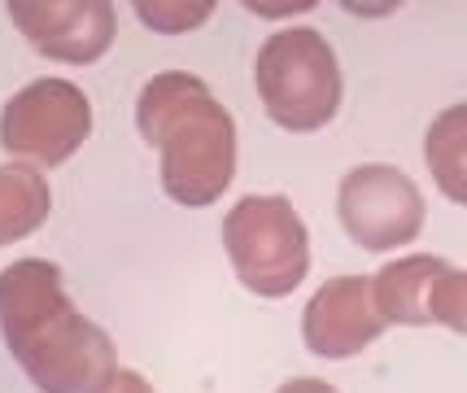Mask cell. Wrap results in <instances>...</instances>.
<instances>
[{"instance_id": "6da1fadb", "label": "cell", "mask_w": 467, "mask_h": 393, "mask_svg": "<svg viewBox=\"0 0 467 393\" xmlns=\"http://www.w3.org/2000/svg\"><path fill=\"white\" fill-rule=\"evenodd\" d=\"M0 341L40 393H105L119 376L109 332L70 302L48 258H18L0 271Z\"/></svg>"}, {"instance_id": "7a4b0ae2", "label": "cell", "mask_w": 467, "mask_h": 393, "mask_svg": "<svg viewBox=\"0 0 467 393\" xmlns=\"http://www.w3.org/2000/svg\"><path fill=\"white\" fill-rule=\"evenodd\" d=\"M136 127L162 158V192L175 206H214L236 175V123L227 105L188 70H166L140 88Z\"/></svg>"}, {"instance_id": "3957f363", "label": "cell", "mask_w": 467, "mask_h": 393, "mask_svg": "<svg viewBox=\"0 0 467 393\" xmlns=\"http://www.w3.org/2000/svg\"><path fill=\"white\" fill-rule=\"evenodd\" d=\"M258 101L285 131H324L341 109V66L332 44L310 26L275 31L254 62Z\"/></svg>"}, {"instance_id": "277c9868", "label": "cell", "mask_w": 467, "mask_h": 393, "mask_svg": "<svg viewBox=\"0 0 467 393\" xmlns=\"http://www.w3.org/2000/svg\"><path fill=\"white\" fill-rule=\"evenodd\" d=\"M223 249L232 271L258 297H288L310 271V232L288 197H244L227 210Z\"/></svg>"}, {"instance_id": "5b68a950", "label": "cell", "mask_w": 467, "mask_h": 393, "mask_svg": "<svg viewBox=\"0 0 467 393\" xmlns=\"http://www.w3.org/2000/svg\"><path fill=\"white\" fill-rule=\"evenodd\" d=\"M92 136V101L66 79H36L0 109V149L36 166H61Z\"/></svg>"}, {"instance_id": "8992f818", "label": "cell", "mask_w": 467, "mask_h": 393, "mask_svg": "<svg viewBox=\"0 0 467 393\" xmlns=\"http://www.w3.org/2000/svg\"><path fill=\"white\" fill-rule=\"evenodd\" d=\"M337 214L341 228L367 253L410 245L424 228V197L407 171L385 162L354 166L337 188Z\"/></svg>"}, {"instance_id": "52a82bcc", "label": "cell", "mask_w": 467, "mask_h": 393, "mask_svg": "<svg viewBox=\"0 0 467 393\" xmlns=\"http://www.w3.org/2000/svg\"><path fill=\"white\" fill-rule=\"evenodd\" d=\"M371 302L385 324H446L450 332H467V271L432 253L398 258L371 275Z\"/></svg>"}, {"instance_id": "ba28073f", "label": "cell", "mask_w": 467, "mask_h": 393, "mask_svg": "<svg viewBox=\"0 0 467 393\" xmlns=\"http://www.w3.org/2000/svg\"><path fill=\"white\" fill-rule=\"evenodd\" d=\"M5 9L40 57L66 66L101 62L119 31L109 0H9Z\"/></svg>"}, {"instance_id": "9c48e42d", "label": "cell", "mask_w": 467, "mask_h": 393, "mask_svg": "<svg viewBox=\"0 0 467 393\" xmlns=\"http://www.w3.org/2000/svg\"><path fill=\"white\" fill-rule=\"evenodd\" d=\"M389 324L371 302L367 275H337L306 302L302 311V341L315 358H354L371 341H380Z\"/></svg>"}, {"instance_id": "30bf717a", "label": "cell", "mask_w": 467, "mask_h": 393, "mask_svg": "<svg viewBox=\"0 0 467 393\" xmlns=\"http://www.w3.org/2000/svg\"><path fill=\"white\" fill-rule=\"evenodd\" d=\"M53 210V192L44 184V175L26 162L0 166V249L26 241L31 232L44 228Z\"/></svg>"}, {"instance_id": "8fae6325", "label": "cell", "mask_w": 467, "mask_h": 393, "mask_svg": "<svg viewBox=\"0 0 467 393\" xmlns=\"http://www.w3.org/2000/svg\"><path fill=\"white\" fill-rule=\"evenodd\" d=\"M463 149H467V109L450 105L437 123L428 127V171L441 184L454 206L467 202V171H463Z\"/></svg>"}, {"instance_id": "7c38bea8", "label": "cell", "mask_w": 467, "mask_h": 393, "mask_svg": "<svg viewBox=\"0 0 467 393\" xmlns=\"http://www.w3.org/2000/svg\"><path fill=\"white\" fill-rule=\"evenodd\" d=\"M210 0H175V5H153V0H136V14H140L144 26H153V31H171V36H180V31H192V26H202L210 18Z\"/></svg>"}, {"instance_id": "4fadbf2b", "label": "cell", "mask_w": 467, "mask_h": 393, "mask_svg": "<svg viewBox=\"0 0 467 393\" xmlns=\"http://www.w3.org/2000/svg\"><path fill=\"white\" fill-rule=\"evenodd\" d=\"M105 393H153V385H149L140 372H119L105 385Z\"/></svg>"}, {"instance_id": "5bb4252c", "label": "cell", "mask_w": 467, "mask_h": 393, "mask_svg": "<svg viewBox=\"0 0 467 393\" xmlns=\"http://www.w3.org/2000/svg\"><path fill=\"white\" fill-rule=\"evenodd\" d=\"M275 393H337L327 380H315V376H297V380H285Z\"/></svg>"}]
</instances>
